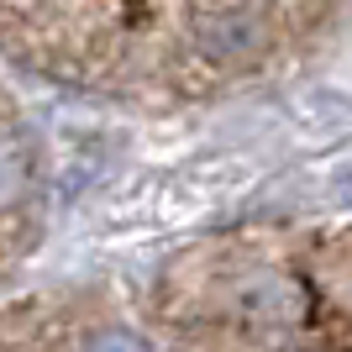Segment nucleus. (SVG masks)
I'll use <instances>...</instances> for the list:
<instances>
[{
    "label": "nucleus",
    "mask_w": 352,
    "mask_h": 352,
    "mask_svg": "<svg viewBox=\"0 0 352 352\" xmlns=\"http://www.w3.org/2000/svg\"><path fill=\"white\" fill-rule=\"evenodd\" d=\"M326 184H331V195H337L342 206H352V158L342 163V168H331V179H326Z\"/></svg>",
    "instance_id": "20e7f679"
},
{
    "label": "nucleus",
    "mask_w": 352,
    "mask_h": 352,
    "mask_svg": "<svg viewBox=\"0 0 352 352\" xmlns=\"http://www.w3.org/2000/svg\"><path fill=\"white\" fill-rule=\"evenodd\" d=\"M200 43H206L216 58H236V53H252V47H258V27H252V16L226 11V16H216V21L200 27Z\"/></svg>",
    "instance_id": "f257e3e1"
},
{
    "label": "nucleus",
    "mask_w": 352,
    "mask_h": 352,
    "mask_svg": "<svg viewBox=\"0 0 352 352\" xmlns=\"http://www.w3.org/2000/svg\"><path fill=\"white\" fill-rule=\"evenodd\" d=\"M21 179H27V153L16 137H0V206L21 190Z\"/></svg>",
    "instance_id": "f03ea898"
},
{
    "label": "nucleus",
    "mask_w": 352,
    "mask_h": 352,
    "mask_svg": "<svg viewBox=\"0 0 352 352\" xmlns=\"http://www.w3.org/2000/svg\"><path fill=\"white\" fill-rule=\"evenodd\" d=\"M85 352H153L142 337H132V331H100V337H89Z\"/></svg>",
    "instance_id": "7ed1b4c3"
}]
</instances>
